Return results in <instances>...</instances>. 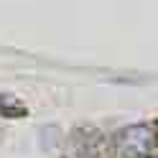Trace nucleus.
<instances>
[{
  "instance_id": "nucleus-1",
  "label": "nucleus",
  "mask_w": 158,
  "mask_h": 158,
  "mask_svg": "<svg viewBox=\"0 0 158 158\" xmlns=\"http://www.w3.org/2000/svg\"><path fill=\"white\" fill-rule=\"evenodd\" d=\"M115 148L120 156L135 158V156H148L156 148V133L148 125H133L117 133L115 138Z\"/></svg>"
},
{
  "instance_id": "nucleus-2",
  "label": "nucleus",
  "mask_w": 158,
  "mask_h": 158,
  "mask_svg": "<svg viewBox=\"0 0 158 158\" xmlns=\"http://www.w3.org/2000/svg\"><path fill=\"white\" fill-rule=\"evenodd\" d=\"M0 112L8 115V117H23L26 115V107L18 105V102H13L10 97H0Z\"/></svg>"
}]
</instances>
